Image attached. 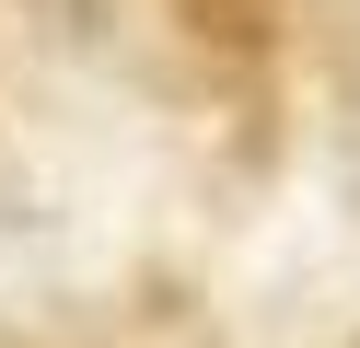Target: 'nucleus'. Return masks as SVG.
<instances>
[{
  "label": "nucleus",
  "instance_id": "1",
  "mask_svg": "<svg viewBox=\"0 0 360 348\" xmlns=\"http://www.w3.org/2000/svg\"><path fill=\"white\" fill-rule=\"evenodd\" d=\"M349 348H360V337H349Z\"/></svg>",
  "mask_w": 360,
  "mask_h": 348
}]
</instances>
